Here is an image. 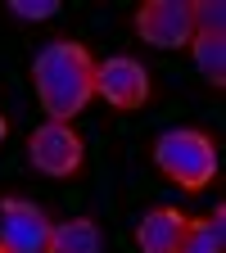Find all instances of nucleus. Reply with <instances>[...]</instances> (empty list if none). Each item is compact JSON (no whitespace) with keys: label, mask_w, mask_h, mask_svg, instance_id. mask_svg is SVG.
Here are the masks:
<instances>
[{"label":"nucleus","mask_w":226,"mask_h":253,"mask_svg":"<svg viewBox=\"0 0 226 253\" xmlns=\"http://www.w3.org/2000/svg\"><path fill=\"white\" fill-rule=\"evenodd\" d=\"M32 86L50 122H73L95 95V59L82 41H50L32 59Z\"/></svg>","instance_id":"1"},{"label":"nucleus","mask_w":226,"mask_h":253,"mask_svg":"<svg viewBox=\"0 0 226 253\" xmlns=\"http://www.w3.org/2000/svg\"><path fill=\"white\" fill-rule=\"evenodd\" d=\"M154 168L195 195V190L213 185V176H217V145L195 126H172L154 140Z\"/></svg>","instance_id":"2"},{"label":"nucleus","mask_w":226,"mask_h":253,"mask_svg":"<svg viewBox=\"0 0 226 253\" xmlns=\"http://www.w3.org/2000/svg\"><path fill=\"white\" fill-rule=\"evenodd\" d=\"M27 158H32V168L45 172V176H73L86 163V145H82V136L68 122H41L37 131L27 136Z\"/></svg>","instance_id":"3"},{"label":"nucleus","mask_w":226,"mask_h":253,"mask_svg":"<svg viewBox=\"0 0 226 253\" xmlns=\"http://www.w3.org/2000/svg\"><path fill=\"white\" fill-rule=\"evenodd\" d=\"M136 32L140 41L158 45V50H181L195 37V14L190 0H145L136 9Z\"/></svg>","instance_id":"4"},{"label":"nucleus","mask_w":226,"mask_h":253,"mask_svg":"<svg viewBox=\"0 0 226 253\" xmlns=\"http://www.w3.org/2000/svg\"><path fill=\"white\" fill-rule=\"evenodd\" d=\"M50 231H54V221L32 199H5L0 204V249L5 253H45Z\"/></svg>","instance_id":"5"},{"label":"nucleus","mask_w":226,"mask_h":253,"mask_svg":"<svg viewBox=\"0 0 226 253\" xmlns=\"http://www.w3.org/2000/svg\"><path fill=\"white\" fill-rule=\"evenodd\" d=\"M95 95L113 109H140L149 100V73L145 63L127 59V54H113L104 63H95Z\"/></svg>","instance_id":"6"},{"label":"nucleus","mask_w":226,"mask_h":253,"mask_svg":"<svg viewBox=\"0 0 226 253\" xmlns=\"http://www.w3.org/2000/svg\"><path fill=\"white\" fill-rule=\"evenodd\" d=\"M185 226H190V217L181 208H149L136 226V244L140 253H177L185 240Z\"/></svg>","instance_id":"7"},{"label":"nucleus","mask_w":226,"mask_h":253,"mask_svg":"<svg viewBox=\"0 0 226 253\" xmlns=\"http://www.w3.org/2000/svg\"><path fill=\"white\" fill-rule=\"evenodd\" d=\"M222 249H226V208H213L208 217H190L177 253H222Z\"/></svg>","instance_id":"8"},{"label":"nucleus","mask_w":226,"mask_h":253,"mask_svg":"<svg viewBox=\"0 0 226 253\" xmlns=\"http://www.w3.org/2000/svg\"><path fill=\"white\" fill-rule=\"evenodd\" d=\"M45 253H100V226L90 217H73V221H59L50 231Z\"/></svg>","instance_id":"9"},{"label":"nucleus","mask_w":226,"mask_h":253,"mask_svg":"<svg viewBox=\"0 0 226 253\" xmlns=\"http://www.w3.org/2000/svg\"><path fill=\"white\" fill-rule=\"evenodd\" d=\"M190 54H195V68L204 73V82L226 86V32H195Z\"/></svg>","instance_id":"10"},{"label":"nucleus","mask_w":226,"mask_h":253,"mask_svg":"<svg viewBox=\"0 0 226 253\" xmlns=\"http://www.w3.org/2000/svg\"><path fill=\"white\" fill-rule=\"evenodd\" d=\"M195 32H226V5L222 0H190Z\"/></svg>","instance_id":"11"},{"label":"nucleus","mask_w":226,"mask_h":253,"mask_svg":"<svg viewBox=\"0 0 226 253\" xmlns=\"http://www.w3.org/2000/svg\"><path fill=\"white\" fill-rule=\"evenodd\" d=\"M9 9L18 18H54L59 14V0H9Z\"/></svg>","instance_id":"12"},{"label":"nucleus","mask_w":226,"mask_h":253,"mask_svg":"<svg viewBox=\"0 0 226 253\" xmlns=\"http://www.w3.org/2000/svg\"><path fill=\"white\" fill-rule=\"evenodd\" d=\"M5 136H9V122H5V113H0V145H5Z\"/></svg>","instance_id":"13"},{"label":"nucleus","mask_w":226,"mask_h":253,"mask_svg":"<svg viewBox=\"0 0 226 253\" xmlns=\"http://www.w3.org/2000/svg\"><path fill=\"white\" fill-rule=\"evenodd\" d=\"M0 253H5V249H0Z\"/></svg>","instance_id":"14"}]
</instances>
